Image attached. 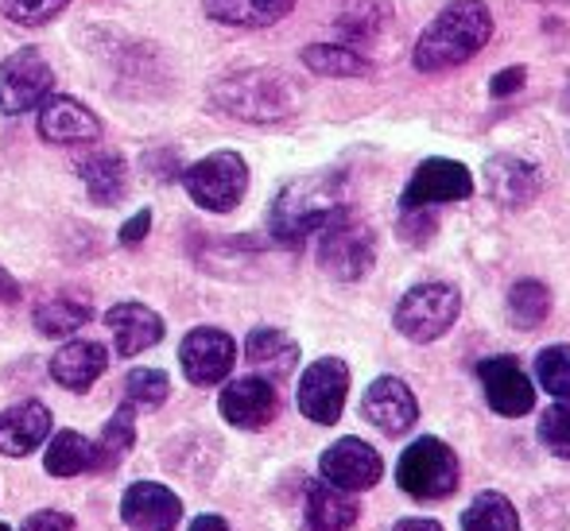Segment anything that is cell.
I'll return each mask as SVG.
<instances>
[{
	"mask_svg": "<svg viewBox=\"0 0 570 531\" xmlns=\"http://www.w3.org/2000/svg\"><path fill=\"white\" fill-rule=\"evenodd\" d=\"M489 39H493V12L485 0H454L420 31L412 67L420 75H443V70L465 67L473 55L485 51Z\"/></svg>",
	"mask_w": 570,
	"mask_h": 531,
	"instance_id": "cell-1",
	"label": "cell"
},
{
	"mask_svg": "<svg viewBox=\"0 0 570 531\" xmlns=\"http://www.w3.org/2000/svg\"><path fill=\"white\" fill-rule=\"evenodd\" d=\"M345 210V179L338 171H318L292 179L276 195L268 210V233L287 248H299L307 237H315L331 217Z\"/></svg>",
	"mask_w": 570,
	"mask_h": 531,
	"instance_id": "cell-2",
	"label": "cell"
},
{
	"mask_svg": "<svg viewBox=\"0 0 570 531\" xmlns=\"http://www.w3.org/2000/svg\"><path fill=\"white\" fill-rule=\"evenodd\" d=\"M299 86L272 67H253L226 75L210 86V106L245 125H279L299 109Z\"/></svg>",
	"mask_w": 570,
	"mask_h": 531,
	"instance_id": "cell-3",
	"label": "cell"
},
{
	"mask_svg": "<svg viewBox=\"0 0 570 531\" xmlns=\"http://www.w3.org/2000/svg\"><path fill=\"white\" fill-rule=\"evenodd\" d=\"M396 485L415 501H446L462 485V465L458 454L435 434H423L400 454L396 462Z\"/></svg>",
	"mask_w": 570,
	"mask_h": 531,
	"instance_id": "cell-4",
	"label": "cell"
},
{
	"mask_svg": "<svg viewBox=\"0 0 570 531\" xmlns=\"http://www.w3.org/2000/svg\"><path fill=\"white\" fill-rule=\"evenodd\" d=\"M373 260H376V237L368 229V222H361L350 206L318 229V264H323L326 276L353 284V279L368 276Z\"/></svg>",
	"mask_w": 570,
	"mask_h": 531,
	"instance_id": "cell-5",
	"label": "cell"
},
{
	"mask_svg": "<svg viewBox=\"0 0 570 531\" xmlns=\"http://www.w3.org/2000/svg\"><path fill=\"white\" fill-rule=\"evenodd\" d=\"M458 315H462V295L451 284H415L412 292H404V299L396 303V315H392V326L415 345L439 342L446 330L454 326Z\"/></svg>",
	"mask_w": 570,
	"mask_h": 531,
	"instance_id": "cell-6",
	"label": "cell"
},
{
	"mask_svg": "<svg viewBox=\"0 0 570 531\" xmlns=\"http://www.w3.org/2000/svg\"><path fill=\"white\" fill-rule=\"evenodd\" d=\"M183 187L198 210L229 214L237 210L248 190V164L237 151H214L183 171Z\"/></svg>",
	"mask_w": 570,
	"mask_h": 531,
	"instance_id": "cell-7",
	"label": "cell"
},
{
	"mask_svg": "<svg viewBox=\"0 0 570 531\" xmlns=\"http://www.w3.org/2000/svg\"><path fill=\"white\" fill-rule=\"evenodd\" d=\"M55 90V75L36 47H20L0 62V117H23Z\"/></svg>",
	"mask_w": 570,
	"mask_h": 531,
	"instance_id": "cell-8",
	"label": "cell"
},
{
	"mask_svg": "<svg viewBox=\"0 0 570 531\" xmlns=\"http://www.w3.org/2000/svg\"><path fill=\"white\" fill-rule=\"evenodd\" d=\"M473 195V175L458 159L431 156L415 167V175L407 179L404 195H400V210H431L443 203H465Z\"/></svg>",
	"mask_w": 570,
	"mask_h": 531,
	"instance_id": "cell-9",
	"label": "cell"
},
{
	"mask_svg": "<svg viewBox=\"0 0 570 531\" xmlns=\"http://www.w3.org/2000/svg\"><path fill=\"white\" fill-rule=\"evenodd\" d=\"M345 396H350V365L342 357H318L299 376V392L295 404L318 426H334L345 412Z\"/></svg>",
	"mask_w": 570,
	"mask_h": 531,
	"instance_id": "cell-10",
	"label": "cell"
},
{
	"mask_svg": "<svg viewBox=\"0 0 570 531\" xmlns=\"http://www.w3.org/2000/svg\"><path fill=\"white\" fill-rule=\"evenodd\" d=\"M233 361H237V342L218 326H198L183 337L179 345V365L187 373L190 384L198 389H214L233 373Z\"/></svg>",
	"mask_w": 570,
	"mask_h": 531,
	"instance_id": "cell-11",
	"label": "cell"
},
{
	"mask_svg": "<svg viewBox=\"0 0 570 531\" xmlns=\"http://www.w3.org/2000/svg\"><path fill=\"white\" fill-rule=\"evenodd\" d=\"M318 473H323V481L345 489V493H365V489H373L384 478V458L365 439H353L350 434V439H338L323 450Z\"/></svg>",
	"mask_w": 570,
	"mask_h": 531,
	"instance_id": "cell-12",
	"label": "cell"
},
{
	"mask_svg": "<svg viewBox=\"0 0 570 531\" xmlns=\"http://www.w3.org/2000/svg\"><path fill=\"white\" fill-rule=\"evenodd\" d=\"M222 420L237 431H264L279 415V392L268 376H237L222 389Z\"/></svg>",
	"mask_w": 570,
	"mask_h": 531,
	"instance_id": "cell-13",
	"label": "cell"
},
{
	"mask_svg": "<svg viewBox=\"0 0 570 531\" xmlns=\"http://www.w3.org/2000/svg\"><path fill=\"white\" fill-rule=\"evenodd\" d=\"M361 415L381 434L400 439L420 420V404H415V392L400 376H376L365 389V396H361Z\"/></svg>",
	"mask_w": 570,
	"mask_h": 531,
	"instance_id": "cell-14",
	"label": "cell"
},
{
	"mask_svg": "<svg viewBox=\"0 0 570 531\" xmlns=\"http://www.w3.org/2000/svg\"><path fill=\"white\" fill-rule=\"evenodd\" d=\"M481 389H485V400L497 415L504 420H517V415H528L535 407V384L528 381V373L520 368L517 357L501 353V357H485L478 365Z\"/></svg>",
	"mask_w": 570,
	"mask_h": 531,
	"instance_id": "cell-15",
	"label": "cell"
},
{
	"mask_svg": "<svg viewBox=\"0 0 570 531\" xmlns=\"http://www.w3.org/2000/svg\"><path fill=\"white\" fill-rule=\"evenodd\" d=\"M39 136L47 144H98L101 140V120L94 109H86L78 98L67 94H47L39 101Z\"/></svg>",
	"mask_w": 570,
	"mask_h": 531,
	"instance_id": "cell-16",
	"label": "cell"
},
{
	"mask_svg": "<svg viewBox=\"0 0 570 531\" xmlns=\"http://www.w3.org/2000/svg\"><path fill=\"white\" fill-rule=\"evenodd\" d=\"M120 520L132 531H175L183 520V501L159 481H136L120 496Z\"/></svg>",
	"mask_w": 570,
	"mask_h": 531,
	"instance_id": "cell-17",
	"label": "cell"
},
{
	"mask_svg": "<svg viewBox=\"0 0 570 531\" xmlns=\"http://www.w3.org/2000/svg\"><path fill=\"white\" fill-rule=\"evenodd\" d=\"M485 190L501 210H524L540 198L543 171L520 156H493L485 164Z\"/></svg>",
	"mask_w": 570,
	"mask_h": 531,
	"instance_id": "cell-18",
	"label": "cell"
},
{
	"mask_svg": "<svg viewBox=\"0 0 570 531\" xmlns=\"http://www.w3.org/2000/svg\"><path fill=\"white\" fill-rule=\"evenodd\" d=\"M106 326L114 334V345L120 357H140L144 350L164 342V318L144 303H117L106 311Z\"/></svg>",
	"mask_w": 570,
	"mask_h": 531,
	"instance_id": "cell-19",
	"label": "cell"
},
{
	"mask_svg": "<svg viewBox=\"0 0 570 531\" xmlns=\"http://www.w3.org/2000/svg\"><path fill=\"white\" fill-rule=\"evenodd\" d=\"M47 434H51V412L39 400H23L0 412V454L28 458L36 446H43Z\"/></svg>",
	"mask_w": 570,
	"mask_h": 531,
	"instance_id": "cell-20",
	"label": "cell"
},
{
	"mask_svg": "<svg viewBox=\"0 0 570 531\" xmlns=\"http://www.w3.org/2000/svg\"><path fill=\"white\" fill-rule=\"evenodd\" d=\"M361 520V504L353 493L331 485V481H311L307 504H303V531H350Z\"/></svg>",
	"mask_w": 570,
	"mask_h": 531,
	"instance_id": "cell-21",
	"label": "cell"
},
{
	"mask_svg": "<svg viewBox=\"0 0 570 531\" xmlns=\"http://www.w3.org/2000/svg\"><path fill=\"white\" fill-rule=\"evenodd\" d=\"M245 361L256 373L276 384L295 373V365H299V345H295V337H287L284 330L256 326L253 334L245 337Z\"/></svg>",
	"mask_w": 570,
	"mask_h": 531,
	"instance_id": "cell-22",
	"label": "cell"
},
{
	"mask_svg": "<svg viewBox=\"0 0 570 531\" xmlns=\"http://www.w3.org/2000/svg\"><path fill=\"white\" fill-rule=\"evenodd\" d=\"M109 365L106 345L98 342H67L51 357V381L67 392H86Z\"/></svg>",
	"mask_w": 570,
	"mask_h": 531,
	"instance_id": "cell-23",
	"label": "cell"
},
{
	"mask_svg": "<svg viewBox=\"0 0 570 531\" xmlns=\"http://www.w3.org/2000/svg\"><path fill=\"white\" fill-rule=\"evenodd\" d=\"M78 179L86 183V195L98 206H117L128 195V159L120 151H90L78 159Z\"/></svg>",
	"mask_w": 570,
	"mask_h": 531,
	"instance_id": "cell-24",
	"label": "cell"
},
{
	"mask_svg": "<svg viewBox=\"0 0 570 531\" xmlns=\"http://www.w3.org/2000/svg\"><path fill=\"white\" fill-rule=\"evenodd\" d=\"M295 8V0H203V12L226 28H272Z\"/></svg>",
	"mask_w": 570,
	"mask_h": 531,
	"instance_id": "cell-25",
	"label": "cell"
},
{
	"mask_svg": "<svg viewBox=\"0 0 570 531\" xmlns=\"http://www.w3.org/2000/svg\"><path fill=\"white\" fill-rule=\"evenodd\" d=\"M389 23H392V8L384 0H345L338 12V36L345 47L365 51Z\"/></svg>",
	"mask_w": 570,
	"mask_h": 531,
	"instance_id": "cell-26",
	"label": "cell"
},
{
	"mask_svg": "<svg viewBox=\"0 0 570 531\" xmlns=\"http://www.w3.org/2000/svg\"><path fill=\"white\" fill-rule=\"evenodd\" d=\"M303 67L318 78H365L373 62L365 59V51H353L345 43H311L303 47Z\"/></svg>",
	"mask_w": 570,
	"mask_h": 531,
	"instance_id": "cell-27",
	"label": "cell"
},
{
	"mask_svg": "<svg viewBox=\"0 0 570 531\" xmlns=\"http://www.w3.org/2000/svg\"><path fill=\"white\" fill-rule=\"evenodd\" d=\"M132 446H136V423H132V404L125 400V404H120L117 412L109 415L101 439L94 442V470H98V473L117 470Z\"/></svg>",
	"mask_w": 570,
	"mask_h": 531,
	"instance_id": "cell-28",
	"label": "cell"
},
{
	"mask_svg": "<svg viewBox=\"0 0 570 531\" xmlns=\"http://www.w3.org/2000/svg\"><path fill=\"white\" fill-rule=\"evenodd\" d=\"M31 318H36V330L43 337H67L94 318V307L78 295H55V299L39 303Z\"/></svg>",
	"mask_w": 570,
	"mask_h": 531,
	"instance_id": "cell-29",
	"label": "cell"
},
{
	"mask_svg": "<svg viewBox=\"0 0 570 531\" xmlns=\"http://www.w3.org/2000/svg\"><path fill=\"white\" fill-rule=\"evenodd\" d=\"M43 470L51 478H78V473L94 470V442L78 431H59L43 454Z\"/></svg>",
	"mask_w": 570,
	"mask_h": 531,
	"instance_id": "cell-30",
	"label": "cell"
},
{
	"mask_svg": "<svg viewBox=\"0 0 570 531\" xmlns=\"http://www.w3.org/2000/svg\"><path fill=\"white\" fill-rule=\"evenodd\" d=\"M462 531H520V517L504 493H478L462 512Z\"/></svg>",
	"mask_w": 570,
	"mask_h": 531,
	"instance_id": "cell-31",
	"label": "cell"
},
{
	"mask_svg": "<svg viewBox=\"0 0 570 531\" xmlns=\"http://www.w3.org/2000/svg\"><path fill=\"white\" fill-rule=\"evenodd\" d=\"M548 315H551V292L540 279H520V284H512L509 318L517 322L520 330H535Z\"/></svg>",
	"mask_w": 570,
	"mask_h": 531,
	"instance_id": "cell-32",
	"label": "cell"
},
{
	"mask_svg": "<svg viewBox=\"0 0 570 531\" xmlns=\"http://www.w3.org/2000/svg\"><path fill=\"white\" fill-rule=\"evenodd\" d=\"M535 381L548 389V396L570 400V345H548L535 357Z\"/></svg>",
	"mask_w": 570,
	"mask_h": 531,
	"instance_id": "cell-33",
	"label": "cell"
},
{
	"mask_svg": "<svg viewBox=\"0 0 570 531\" xmlns=\"http://www.w3.org/2000/svg\"><path fill=\"white\" fill-rule=\"evenodd\" d=\"M125 396L132 407H159L171 396V381H167L164 368H132L125 381Z\"/></svg>",
	"mask_w": 570,
	"mask_h": 531,
	"instance_id": "cell-34",
	"label": "cell"
},
{
	"mask_svg": "<svg viewBox=\"0 0 570 531\" xmlns=\"http://www.w3.org/2000/svg\"><path fill=\"white\" fill-rule=\"evenodd\" d=\"M70 0H0V16L20 28H43L55 16L67 12Z\"/></svg>",
	"mask_w": 570,
	"mask_h": 531,
	"instance_id": "cell-35",
	"label": "cell"
},
{
	"mask_svg": "<svg viewBox=\"0 0 570 531\" xmlns=\"http://www.w3.org/2000/svg\"><path fill=\"white\" fill-rule=\"evenodd\" d=\"M540 442L556 458L570 462V400H559L556 407H548L540 420Z\"/></svg>",
	"mask_w": 570,
	"mask_h": 531,
	"instance_id": "cell-36",
	"label": "cell"
},
{
	"mask_svg": "<svg viewBox=\"0 0 570 531\" xmlns=\"http://www.w3.org/2000/svg\"><path fill=\"white\" fill-rule=\"evenodd\" d=\"M528 82V70L524 67H504L501 75H493V82H489V94L493 98H512L517 90H524Z\"/></svg>",
	"mask_w": 570,
	"mask_h": 531,
	"instance_id": "cell-37",
	"label": "cell"
},
{
	"mask_svg": "<svg viewBox=\"0 0 570 531\" xmlns=\"http://www.w3.org/2000/svg\"><path fill=\"white\" fill-rule=\"evenodd\" d=\"M20 531H75V520H70L67 512L43 509V512H36V517L23 520Z\"/></svg>",
	"mask_w": 570,
	"mask_h": 531,
	"instance_id": "cell-38",
	"label": "cell"
},
{
	"mask_svg": "<svg viewBox=\"0 0 570 531\" xmlns=\"http://www.w3.org/2000/svg\"><path fill=\"white\" fill-rule=\"evenodd\" d=\"M431 233H435V217H431L428 210H404V237L412 240V245L428 240Z\"/></svg>",
	"mask_w": 570,
	"mask_h": 531,
	"instance_id": "cell-39",
	"label": "cell"
},
{
	"mask_svg": "<svg viewBox=\"0 0 570 531\" xmlns=\"http://www.w3.org/2000/svg\"><path fill=\"white\" fill-rule=\"evenodd\" d=\"M148 229H151V210H136L125 225H120V245L136 248L144 237H148Z\"/></svg>",
	"mask_w": 570,
	"mask_h": 531,
	"instance_id": "cell-40",
	"label": "cell"
},
{
	"mask_svg": "<svg viewBox=\"0 0 570 531\" xmlns=\"http://www.w3.org/2000/svg\"><path fill=\"white\" fill-rule=\"evenodd\" d=\"M392 531H443L439 520H423V517H407V520H396Z\"/></svg>",
	"mask_w": 570,
	"mask_h": 531,
	"instance_id": "cell-41",
	"label": "cell"
},
{
	"mask_svg": "<svg viewBox=\"0 0 570 531\" xmlns=\"http://www.w3.org/2000/svg\"><path fill=\"white\" fill-rule=\"evenodd\" d=\"M0 303H20V284L8 276L4 264H0Z\"/></svg>",
	"mask_w": 570,
	"mask_h": 531,
	"instance_id": "cell-42",
	"label": "cell"
},
{
	"mask_svg": "<svg viewBox=\"0 0 570 531\" xmlns=\"http://www.w3.org/2000/svg\"><path fill=\"white\" fill-rule=\"evenodd\" d=\"M190 531H229V524L222 517H195L190 520Z\"/></svg>",
	"mask_w": 570,
	"mask_h": 531,
	"instance_id": "cell-43",
	"label": "cell"
},
{
	"mask_svg": "<svg viewBox=\"0 0 570 531\" xmlns=\"http://www.w3.org/2000/svg\"><path fill=\"white\" fill-rule=\"evenodd\" d=\"M543 4H563V0H543Z\"/></svg>",
	"mask_w": 570,
	"mask_h": 531,
	"instance_id": "cell-44",
	"label": "cell"
},
{
	"mask_svg": "<svg viewBox=\"0 0 570 531\" xmlns=\"http://www.w3.org/2000/svg\"><path fill=\"white\" fill-rule=\"evenodd\" d=\"M0 531H12V528H8V524H0Z\"/></svg>",
	"mask_w": 570,
	"mask_h": 531,
	"instance_id": "cell-45",
	"label": "cell"
}]
</instances>
